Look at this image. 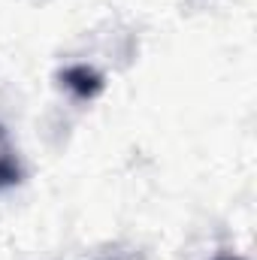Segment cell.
Listing matches in <instances>:
<instances>
[{
  "label": "cell",
  "mask_w": 257,
  "mask_h": 260,
  "mask_svg": "<svg viewBox=\"0 0 257 260\" xmlns=\"http://www.w3.org/2000/svg\"><path fill=\"white\" fill-rule=\"evenodd\" d=\"M21 182V167H18V157H15V148L9 145L6 133L0 127V191L3 188H12Z\"/></svg>",
  "instance_id": "7a4b0ae2"
},
{
  "label": "cell",
  "mask_w": 257,
  "mask_h": 260,
  "mask_svg": "<svg viewBox=\"0 0 257 260\" xmlns=\"http://www.w3.org/2000/svg\"><path fill=\"white\" fill-rule=\"evenodd\" d=\"M61 82H64L79 100H94L103 91V76L97 70H91L88 64L67 67L64 73H61Z\"/></svg>",
  "instance_id": "6da1fadb"
},
{
  "label": "cell",
  "mask_w": 257,
  "mask_h": 260,
  "mask_svg": "<svg viewBox=\"0 0 257 260\" xmlns=\"http://www.w3.org/2000/svg\"><path fill=\"white\" fill-rule=\"evenodd\" d=\"M224 260H230V257H224Z\"/></svg>",
  "instance_id": "3957f363"
}]
</instances>
